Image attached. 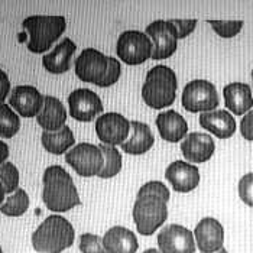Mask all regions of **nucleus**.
I'll use <instances>...</instances> for the list:
<instances>
[{"instance_id": "obj_2", "label": "nucleus", "mask_w": 253, "mask_h": 253, "mask_svg": "<svg viewBox=\"0 0 253 253\" xmlns=\"http://www.w3.org/2000/svg\"><path fill=\"white\" fill-rule=\"evenodd\" d=\"M76 239L73 224L62 215H48L32 233V246L38 253H62Z\"/></svg>"}, {"instance_id": "obj_13", "label": "nucleus", "mask_w": 253, "mask_h": 253, "mask_svg": "<svg viewBox=\"0 0 253 253\" xmlns=\"http://www.w3.org/2000/svg\"><path fill=\"white\" fill-rule=\"evenodd\" d=\"M195 245L201 253H215L223 249L224 227L214 217L201 218L194 229Z\"/></svg>"}, {"instance_id": "obj_40", "label": "nucleus", "mask_w": 253, "mask_h": 253, "mask_svg": "<svg viewBox=\"0 0 253 253\" xmlns=\"http://www.w3.org/2000/svg\"><path fill=\"white\" fill-rule=\"evenodd\" d=\"M4 197H6V191H4V187H3V184L0 182V206L4 203V200H6Z\"/></svg>"}, {"instance_id": "obj_36", "label": "nucleus", "mask_w": 253, "mask_h": 253, "mask_svg": "<svg viewBox=\"0 0 253 253\" xmlns=\"http://www.w3.org/2000/svg\"><path fill=\"white\" fill-rule=\"evenodd\" d=\"M169 22L176 28L179 39H184L188 35H191L194 32L195 26H197V20L195 19H169Z\"/></svg>"}, {"instance_id": "obj_42", "label": "nucleus", "mask_w": 253, "mask_h": 253, "mask_svg": "<svg viewBox=\"0 0 253 253\" xmlns=\"http://www.w3.org/2000/svg\"><path fill=\"white\" fill-rule=\"evenodd\" d=\"M215 253H229V252H227V251H226V249H224V248H223V249H220V251H218V252H215Z\"/></svg>"}, {"instance_id": "obj_32", "label": "nucleus", "mask_w": 253, "mask_h": 253, "mask_svg": "<svg viewBox=\"0 0 253 253\" xmlns=\"http://www.w3.org/2000/svg\"><path fill=\"white\" fill-rule=\"evenodd\" d=\"M145 195H152V197H158L164 201H169L171 193L168 190V187L161 182V181H149L146 184H143L139 191H137V197H145Z\"/></svg>"}, {"instance_id": "obj_3", "label": "nucleus", "mask_w": 253, "mask_h": 253, "mask_svg": "<svg viewBox=\"0 0 253 253\" xmlns=\"http://www.w3.org/2000/svg\"><path fill=\"white\" fill-rule=\"evenodd\" d=\"M22 26L29 35L28 49L34 54H45L65 32L67 20L59 15H32L23 19Z\"/></svg>"}, {"instance_id": "obj_34", "label": "nucleus", "mask_w": 253, "mask_h": 253, "mask_svg": "<svg viewBox=\"0 0 253 253\" xmlns=\"http://www.w3.org/2000/svg\"><path fill=\"white\" fill-rule=\"evenodd\" d=\"M237 191H239L240 200L246 206L253 207V172H249V174L240 178L239 185H237Z\"/></svg>"}, {"instance_id": "obj_15", "label": "nucleus", "mask_w": 253, "mask_h": 253, "mask_svg": "<svg viewBox=\"0 0 253 253\" xmlns=\"http://www.w3.org/2000/svg\"><path fill=\"white\" fill-rule=\"evenodd\" d=\"M165 178L176 193H190L200 184L198 168L185 161H174L168 165Z\"/></svg>"}, {"instance_id": "obj_24", "label": "nucleus", "mask_w": 253, "mask_h": 253, "mask_svg": "<svg viewBox=\"0 0 253 253\" xmlns=\"http://www.w3.org/2000/svg\"><path fill=\"white\" fill-rule=\"evenodd\" d=\"M130 126H132V135L130 137H127L125 143L120 145L122 151L129 155L146 154L155 143V137L152 135L149 125L139 120H130Z\"/></svg>"}, {"instance_id": "obj_11", "label": "nucleus", "mask_w": 253, "mask_h": 253, "mask_svg": "<svg viewBox=\"0 0 253 253\" xmlns=\"http://www.w3.org/2000/svg\"><path fill=\"white\" fill-rule=\"evenodd\" d=\"M161 253H195L194 233L181 224H168L158 233Z\"/></svg>"}, {"instance_id": "obj_19", "label": "nucleus", "mask_w": 253, "mask_h": 253, "mask_svg": "<svg viewBox=\"0 0 253 253\" xmlns=\"http://www.w3.org/2000/svg\"><path fill=\"white\" fill-rule=\"evenodd\" d=\"M223 97L226 107L237 116L246 115L253 109L252 87L246 83L234 81L223 88Z\"/></svg>"}, {"instance_id": "obj_9", "label": "nucleus", "mask_w": 253, "mask_h": 253, "mask_svg": "<svg viewBox=\"0 0 253 253\" xmlns=\"http://www.w3.org/2000/svg\"><path fill=\"white\" fill-rule=\"evenodd\" d=\"M96 135L101 143L117 146L127 140L129 132L132 130L130 120L116 112L103 113L96 119Z\"/></svg>"}, {"instance_id": "obj_17", "label": "nucleus", "mask_w": 253, "mask_h": 253, "mask_svg": "<svg viewBox=\"0 0 253 253\" xmlns=\"http://www.w3.org/2000/svg\"><path fill=\"white\" fill-rule=\"evenodd\" d=\"M176 88L178 85H174L171 83L151 78V80H145L140 93H142L143 101L149 107L155 110H161L164 107L171 106L175 101Z\"/></svg>"}, {"instance_id": "obj_25", "label": "nucleus", "mask_w": 253, "mask_h": 253, "mask_svg": "<svg viewBox=\"0 0 253 253\" xmlns=\"http://www.w3.org/2000/svg\"><path fill=\"white\" fill-rule=\"evenodd\" d=\"M41 142L45 151L54 155H62L67 154L76 143V137L73 130L68 126L61 127L57 132H42Z\"/></svg>"}, {"instance_id": "obj_38", "label": "nucleus", "mask_w": 253, "mask_h": 253, "mask_svg": "<svg viewBox=\"0 0 253 253\" xmlns=\"http://www.w3.org/2000/svg\"><path fill=\"white\" fill-rule=\"evenodd\" d=\"M10 91V80L3 70H0V103H4Z\"/></svg>"}, {"instance_id": "obj_5", "label": "nucleus", "mask_w": 253, "mask_h": 253, "mask_svg": "<svg viewBox=\"0 0 253 253\" xmlns=\"http://www.w3.org/2000/svg\"><path fill=\"white\" fill-rule=\"evenodd\" d=\"M181 101L182 107L190 113H207L217 109L220 98L213 83L197 78L187 83L182 90Z\"/></svg>"}, {"instance_id": "obj_21", "label": "nucleus", "mask_w": 253, "mask_h": 253, "mask_svg": "<svg viewBox=\"0 0 253 253\" xmlns=\"http://www.w3.org/2000/svg\"><path fill=\"white\" fill-rule=\"evenodd\" d=\"M67 116V110L58 98L54 96H45L42 110L37 116V122L45 132H57L65 126Z\"/></svg>"}, {"instance_id": "obj_22", "label": "nucleus", "mask_w": 253, "mask_h": 253, "mask_svg": "<svg viewBox=\"0 0 253 253\" xmlns=\"http://www.w3.org/2000/svg\"><path fill=\"white\" fill-rule=\"evenodd\" d=\"M103 245L109 253H136L139 249L136 234L123 226L110 227L103 236Z\"/></svg>"}, {"instance_id": "obj_20", "label": "nucleus", "mask_w": 253, "mask_h": 253, "mask_svg": "<svg viewBox=\"0 0 253 253\" xmlns=\"http://www.w3.org/2000/svg\"><path fill=\"white\" fill-rule=\"evenodd\" d=\"M156 127L161 137L167 142L175 143L188 135L187 120L175 110H165L156 116Z\"/></svg>"}, {"instance_id": "obj_29", "label": "nucleus", "mask_w": 253, "mask_h": 253, "mask_svg": "<svg viewBox=\"0 0 253 253\" xmlns=\"http://www.w3.org/2000/svg\"><path fill=\"white\" fill-rule=\"evenodd\" d=\"M0 182L3 184L6 194L9 195L13 194L19 188V171L9 161L0 165Z\"/></svg>"}, {"instance_id": "obj_14", "label": "nucleus", "mask_w": 253, "mask_h": 253, "mask_svg": "<svg viewBox=\"0 0 253 253\" xmlns=\"http://www.w3.org/2000/svg\"><path fill=\"white\" fill-rule=\"evenodd\" d=\"M43 98H45V96H42V93L37 87L22 84V85H16L10 91L9 106L19 116L34 117L38 116L39 112L42 110Z\"/></svg>"}, {"instance_id": "obj_16", "label": "nucleus", "mask_w": 253, "mask_h": 253, "mask_svg": "<svg viewBox=\"0 0 253 253\" xmlns=\"http://www.w3.org/2000/svg\"><path fill=\"white\" fill-rule=\"evenodd\" d=\"M214 139L201 132H193L181 140V152L184 158L193 164L207 162L214 155Z\"/></svg>"}, {"instance_id": "obj_10", "label": "nucleus", "mask_w": 253, "mask_h": 253, "mask_svg": "<svg viewBox=\"0 0 253 253\" xmlns=\"http://www.w3.org/2000/svg\"><path fill=\"white\" fill-rule=\"evenodd\" d=\"M76 76L84 83H93L97 85L104 78L109 68V57L96 48H85L74 62Z\"/></svg>"}, {"instance_id": "obj_28", "label": "nucleus", "mask_w": 253, "mask_h": 253, "mask_svg": "<svg viewBox=\"0 0 253 253\" xmlns=\"http://www.w3.org/2000/svg\"><path fill=\"white\" fill-rule=\"evenodd\" d=\"M20 129L19 115L6 103H0V137L10 139Z\"/></svg>"}, {"instance_id": "obj_26", "label": "nucleus", "mask_w": 253, "mask_h": 253, "mask_svg": "<svg viewBox=\"0 0 253 253\" xmlns=\"http://www.w3.org/2000/svg\"><path fill=\"white\" fill-rule=\"evenodd\" d=\"M29 209V195L25 190L18 188L13 194L7 195L4 203L0 206L1 214L7 217H20Z\"/></svg>"}, {"instance_id": "obj_27", "label": "nucleus", "mask_w": 253, "mask_h": 253, "mask_svg": "<svg viewBox=\"0 0 253 253\" xmlns=\"http://www.w3.org/2000/svg\"><path fill=\"white\" fill-rule=\"evenodd\" d=\"M98 146L104 156V165H103V169L98 174V176L103 179L116 176L122 171V165H123L122 154L117 151L116 146H110V145H104V143H100Z\"/></svg>"}, {"instance_id": "obj_30", "label": "nucleus", "mask_w": 253, "mask_h": 253, "mask_svg": "<svg viewBox=\"0 0 253 253\" xmlns=\"http://www.w3.org/2000/svg\"><path fill=\"white\" fill-rule=\"evenodd\" d=\"M209 23L221 38H233L243 28V20H209Z\"/></svg>"}, {"instance_id": "obj_12", "label": "nucleus", "mask_w": 253, "mask_h": 253, "mask_svg": "<svg viewBox=\"0 0 253 253\" xmlns=\"http://www.w3.org/2000/svg\"><path fill=\"white\" fill-rule=\"evenodd\" d=\"M68 110L73 119L88 123L103 113V101L93 90L77 88L68 96Z\"/></svg>"}, {"instance_id": "obj_6", "label": "nucleus", "mask_w": 253, "mask_h": 253, "mask_svg": "<svg viewBox=\"0 0 253 253\" xmlns=\"http://www.w3.org/2000/svg\"><path fill=\"white\" fill-rule=\"evenodd\" d=\"M154 45L151 38L136 29L125 31L119 35L116 43L117 57L127 65H140L152 58Z\"/></svg>"}, {"instance_id": "obj_18", "label": "nucleus", "mask_w": 253, "mask_h": 253, "mask_svg": "<svg viewBox=\"0 0 253 253\" xmlns=\"http://www.w3.org/2000/svg\"><path fill=\"white\" fill-rule=\"evenodd\" d=\"M77 51V45L71 38H64L55 48L42 57L43 68L51 74H64L71 67V58Z\"/></svg>"}, {"instance_id": "obj_37", "label": "nucleus", "mask_w": 253, "mask_h": 253, "mask_svg": "<svg viewBox=\"0 0 253 253\" xmlns=\"http://www.w3.org/2000/svg\"><path fill=\"white\" fill-rule=\"evenodd\" d=\"M240 133L248 140H253V109L240 120Z\"/></svg>"}, {"instance_id": "obj_23", "label": "nucleus", "mask_w": 253, "mask_h": 253, "mask_svg": "<svg viewBox=\"0 0 253 253\" xmlns=\"http://www.w3.org/2000/svg\"><path fill=\"white\" fill-rule=\"evenodd\" d=\"M200 125L220 139H229L236 132V120L227 110H213L200 115Z\"/></svg>"}, {"instance_id": "obj_39", "label": "nucleus", "mask_w": 253, "mask_h": 253, "mask_svg": "<svg viewBox=\"0 0 253 253\" xmlns=\"http://www.w3.org/2000/svg\"><path fill=\"white\" fill-rule=\"evenodd\" d=\"M9 158V146L0 139V165L4 164Z\"/></svg>"}, {"instance_id": "obj_35", "label": "nucleus", "mask_w": 253, "mask_h": 253, "mask_svg": "<svg viewBox=\"0 0 253 253\" xmlns=\"http://www.w3.org/2000/svg\"><path fill=\"white\" fill-rule=\"evenodd\" d=\"M151 78L167 81V83H171L174 85H178L176 74L174 73V70L169 68L168 65H155V67H152L146 74V80H151Z\"/></svg>"}, {"instance_id": "obj_8", "label": "nucleus", "mask_w": 253, "mask_h": 253, "mask_svg": "<svg viewBox=\"0 0 253 253\" xmlns=\"http://www.w3.org/2000/svg\"><path fill=\"white\" fill-rule=\"evenodd\" d=\"M145 34L151 38L154 51L152 58L165 59L172 57L178 48V31L169 20L158 19L149 23Z\"/></svg>"}, {"instance_id": "obj_1", "label": "nucleus", "mask_w": 253, "mask_h": 253, "mask_svg": "<svg viewBox=\"0 0 253 253\" xmlns=\"http://www.w3.org/2000/svg\"><path fill=\"white\" fill-rule=\"evenodd\" d=\"M42 200L48 210L54 213H65L81 204L77 187L71 175L59 165H51L45 169Z\"/></svg>"}, {"instance_id": "obj_44", "label": "nucleus", "mask_w": 253, "mask_h": 253, "mask_svg": "<svg viewBox=\"0 0 253 253\" xmlns=\"http://www.w3.org/2000/svg\"><path fill=\"white\" fill-rule=\"evenodd\" d=\"M0 253H3V251H1V246H0Z\"/></svg>"}, {"instance_id": "obj_41", "label": "nucleus", "mask_w": 253, "mask_h": 253, "mask_svg": "<svg viewBox=\"0 0 253 253\" xmlns=\"http://www.w3.org/2000/svg\"><path fill=\"white\" fill-rule=\"evenodd\" d=\"M143 253H161V251H158V249H154V248H152V249H146Z\"/></svg>"}, {"instance_id": "obj_33", "label": "nucleus", "mask_w": 253, "mask_h": 253, "mask_svg": "<svg viewBox=\"0 0 253 253\" xmlns=\"http://www.w3.org/2000/svg\"><path fill=\"white\" fill-rule=\"evenodd\" d=\"M120 74H122V65H120V61L115 57H109V68H107V73L104 78L98 83V87H110L113 84H116L120 78Z\"/></svg>"}, {"instance_id": "obj_43", "label": "nucleus", "mask_w": 253, "mask_h": 253, "mask_svg": "<svg viewBox=\"0 0 253 253\" xmlns=\"http://www.w3.org/2000/svg\"><path fill=\"white\" fill-rule=\"evenodd\" d=\"M252 93H253V70H252Z\"/></svg>"}, {"instance_id": "obj_31", "label": "nucleus", "mask_w": 253, "mask_h": 253, "mask_svg": "<svg viewBox=\"0 0 253 253\" xmlns=\"http://www.w3.org/2000/svg\"><path fill=\"white\" fill-rule=\"evenodd\" d=\"M78 248L83 253H109L103 245V237L93 233L81 234Z\"/></svg>"}, {"instance_id": "obj_4", "label": "nucleus", "mask_w": 253, "mask_h": 253, "mask_svg": "<svg viewBox=\"0 0 253 253\" xmlns=\"http://www.w3.org/2000/svg\"><path fill=\"white\" fill-rule=\"evenodd\" d=\"M132 215L137 232L142 236H152L168 218L167 201L152 195L137 197Z\"/></svg>"}, {"instance_id": "obj_7", "label": "nucleus", "mask_w": 253, "mask_h": 253, "mask_svg": "<svg viewBox=\"0 0 253 253\" xmlns=\"http://www.w3.org/2000/svg\"><path fill=\"white\" fill-rule=\"evenodd\" d=\"M65 162L77 172L78 175L90 178L98 176L104 165V156L98 145L90 142H81L74 145L67 154Z\"/></svg>"}]
</instances>
